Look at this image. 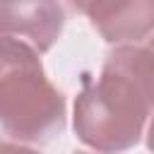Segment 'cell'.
Wrapping results in <instances>:
<instances>
[{
  "instance_id": "6da1fadb",
  "label": "cell",
  "mask_w": 154,
  "mask_h": 154,
  "mask_svg": "<svg viewBox=\"0 0 154 154\" xmlns=\"http://www.w3.org/2000/svg\"><path fill=\"white\" fill-rule=\"evenodd\" d=\"M154 111V51L125 43L108 53L96 82L87 79L75 101L77 137L101 152L135 147Z\"/></svg>"
},
{
  "instance_id": "7a4b0ae2",
  "label": "cell",
  "mask_w": 154,
  "mask_h": 154,
  "mask_svg": "<svg viewBox=\"0 0 154 154\" xmlns=\"http://www.w3.org/2000/svg\"><path fill=\"white\" fill-rule=\"evenodd\" d=\"M0 125L19 142H48L65 128V96L48 79L38 53L0 36Z\"/></svg>"
},
{
  "instance_id": "3957f363",
  "label": "cell",
  "mask_w": 154,
  "mask_h": 154,
  "mask_svg": "<svg viewBox=\"0 0 154 154\" xmlns=\"http://www.w3.org/2000/svg\"><path fill=\"white\" fill-rule=\"evenodd\" d=\"M65 12L58 0H0V36L26 38L36 53H46L60 38Z\"/></svg>"
},
{
  "instance_id": "277c9868",
  "label": "cell",
  "mask_w": 154,
  "mask_h": 154,
  "mask_svg": "<svg viewBox=\"0 0 154 154\" xmlns=\"http://www.w3.org/2000/svg\"><path fill=\"white\" fill-rule=\"evenodd\" d=\"M82 14L108 43H135L154 31V0H89Z\"/></svg>"
},
{
  "instance_id": "5b68a950",
  "label": "cell",
  "mask_w": 154,
  "mask_h": 154,
  "mask_svg": "<svg viewBox=\"0 0 154 154\" xmlns=\"http://www.w3.org/2000/svg\"><path fill=\"white\" fill-rule=\"evenodd\" d=\"M0 154H38V152L24 147L22 142H0Z\"/></svg>"
},
{
  "instance_id": "8992f818",
  "label": "cell",
  "mask_w": 154,
  "mask_h": 154,
  "mask_svg": "<svg viewBox=\"0 0 154 154\" xmlns=\"http://www.w3.org/2000/svg\"><path fill=\"white\" fill-rule=\"evenodd\" d=\"M147 147L154 152V111H152V123H149V130H147Z\"/></svg>"
},
{
  "instance_id": "52a82bcc",
  "label": "cell",
  "mask_w": 154,
  "mask_h": 154,
  "mask_svg": "<svg viewBox=\"0 0 154 154\" xmlns=\"http://www.w3.org/2000/svg\"><path fill=\"white\" fill-rule=\"evenodd\" d=\"M67 2H70L77 12H84V7H87V2H89V0H67Z\"/></svg>"
},
{
  "instance_id": "ba28073f",
  "label": "cell",
  "mask_w": 154,
  "mask_h": 154,
  "mask_svg": "<svg viewBox=\"0 0 154 154\" xmlns=\"http://www.w3.org/2000/svg\"><path fill=\"white\" fill-rule=\"evenodd\" d=\"M147 46H149V48L154 51V38H149V43H147Z\"/></svg>"
},
{
  "instance_id": "9c48e42d",
  "label": "cell",
  "mask_w": 154,
  "mask_h": 154,
  "mask_svg": "<svg viewBox=\"0 0 154 154\" xmlns=\"http://www.w3.org/2000/svg\"><path fill=\"white\" fill-rule=\"evenodd\" d=\"M77 154H87V152H77Z\"/></svg>"
}]
</instances>
